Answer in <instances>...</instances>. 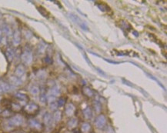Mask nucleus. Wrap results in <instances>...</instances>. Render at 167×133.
<instances>
[{"instance_id":"nucleus-1","label":"nucleus","mask_w":167,"mask_h":133,"mask_svg":"<svg viewBox=\"0 0 167 133\" xmlns=\"http://www.w3.org/2000/svg\"><path fill=\"white\" fill-rule=\"evenodd\" d=\"M69 16H70V18L71 19L72 21H73L75 23L78 24V25L81 27L82 29L85 30V31H88V30H89L88 26L86 24V22H84V21H82V20L80 17H79V16H76V15L71 14V13L69 14Z\"/></svg>"},{"instance_id":"nucleus-2","label":"nucleus","mask_w":167,"mask_h":133,"mask_svg":"<svg viewBox=\"0 0 167 133\" xmlns=\"http://www.w3.org/2000/svg\"><path fill=\"white\" fill-rule=\"evenodd\" d=\"M8 123L9 126L13 127V126H20L23 123V118L19 115H15L12 117L8 121Z\"/></svg>"},{"instance_id":"nucleus-3","label":"nucleus","mask_w":167,"mask_h":133,"mask_svg":"<svg viewBox=\"0 0 167 133\" xmlns=\"http://www.w3.org/2000/svg\"><path fill=\"white\" fill-rule=\"evenodd\" d=\"M24 111L28 115H36L39 111V106L36 103H29L25 106Z\"/></svg>"},{"instance_id":"nucleus-4","label":"nucleus","mask_w":167,"mask_h":133,"mask_svg":"<svg viewBox=\"0 0 167 133\" xmlns=\"http://www.w3.org/2000/svg\"><path fill=\"white\" fill-rule=\"evenodd\" d=\"M21 59L23 63L25 64H30L32 62V54L31 51L29 49H26L22 52V56H21Z\"/></svg>"},{"instance_id":"nucleus-5","label":"nucleus","mask_w":167,"mask_h":133,"mask_svg":"<svg viewBox=\"0 0 167 133\" xmlns=\"http://www.w3.org/2000/svg\"><path fill=\"white\" fill-rule=\"evenodd\" d=\"M95 126H96L98 129H103L104 126H105V124H106V118H105V115L101 114V115H100L99 116H97V118L95 119Z\"/></svg>"},{"instance_id":"nucleus-6","label":"nucleus","mask_w":167,"mask_h":133,"mask_svg":"<svg viewBox=\"0 0 167 133\" xmlns=\"http://www.w3.org/2000/svg\"><path fill=\"white\" fill-rule=\"evenodd\" d=\"M25 72H26V69L22 65H19L16 66V69H15V75L16 77L21 78L22 76H24Z\"/></svg>"},{"instance_id":"nucleus-7","label":"nucleus","mask_w":167,"mask_h":133,"mask_svg":"<svg viewBox=\"0 0 167 133\" xmlns=\"http://www.w3.org/2000/svg\"><path fill=\"white\" fill-rule=\"evenodd\" d=\"M65 112H66V115H69V116L72 115L74 113H75V112H76V107H75V105H74L72 103L67 104L66 106Z\"/></svg>"},{"instance_id":"nucleus-8","label":"nucleus","mask_w":167,"mask_h":133,"mask_svg":"<svg viewBox=\"0 0 167 133\" xmlns=\"http://www.w3.org/2000/svg\"><path fill=\"white\" fill-rule=\"evenodd\" d=\"M21 42V34L18 29H16L13 33V44L15 46H18Z\"/></svg>"},{"instance_id":"nucleus-9","label":"nucleus","mask_w":167,"mask_h":133,"mask_svg":"<svg viewBox=\"0 0 167 133\" xmlns=\"http://www.w3.org/2000/svg\"><path fill=\"white\" fill-rule=\"evenodd\" d=\"M29 123L30 127L33 128L35 129H37V130H41L42 129V124L40 123L39 122H38L37 120H35V119H32L29 122Z\"/></svg>"},{"instance_id":"nucleus-10","label":"nucleus","mask_w":167,"mask_h":133,"mask_svg":"<svg viewBox=\"0 0 167 133\" xmlns=\"http://www.w3.org/2000/svg\"><path fill=\"white\" fill-rule=\"evenodd\" d=\"M43 120L45 125H47V126H49L50 125H52V115H50V113H49V112H46V113L44 115Z\"/></svg>"},{"instance_id":"nucleus-11","label":"nucleus","mask_w":167,"mask_h":133,"mask_svg":"<svg viewBox=\"0 0 167 133\" xmlns=\"http://www.w3.org/2000/svg\"><path fill=\"white\" fill-rule=\"evenodd\" d=\"M9 81L12 85H14L16 86H21L22 84V80L20 79V78L16 77V76H11L9 79Z\"/></svg>"},{"instance_id":"nucleus-12","label":"nucleus","mask_w":167,"mask_h":133,"mask_svg":"<svg viewBox=\"0 0 167 133\" xmlns=\"http://www.w3.org/2000/svg\"><path fill=\"white\" fill-rule=\"evenodd\" d=\"M6 58H7V60H8L9 62H11L12 60H13V58H14V52H13V50H12L11 48H9V49H6Z\"/></svg>"},{"instance_id":"nucleus-13","label":"nucleus","mask_w":167,"mask_h":133,"mask_svg":"<svg viewBox=\"0 0 167 133\" xmlns=\"http://www.w3.org/2000/svg\"><path fill=\"white\" fill-rule=\"evenodd\" d=\"M15 97L18 99L19 100H21V101H28L29 100L28 96L25 94L21 93V92H17V93L15 94Z\"/></svg>"},{"instance_id":"nucleus-14","label":"nucleus","mask_w":167,"mask_h":133,"mask_svg":"<svg viewBox=\"0 0 167 133\" xmlns=\"http://www.w3.org/2000/svg\"><path fill=\"white\" fill-rule=\"evenodd\" d=\"M83 115L86 119H91L92 116V112L91 109H90V107H86V109L83 110Z\"/></svg>"},{"instance_id":"nucleus-15","label":"nucleus","mask_w":167,"mask_h":133,"mask_svg":"<svg viewBox=\"0 0 167 133\" xmlns=\"http://www.w3.org/2000/svg\"><path fill=\"white\" fill-rule=\"evenodd\" d=\"M82 92H83V93L88 96V97H92L94 95V92L93 91L90 89V87H84L83 89H82Z\"/></svg>"},{"instance_id":"nucleus-16","label":"nucleus","mask_w":167,"mask_h":133,"mask_svg":"<svg viewBox=\"0 0 167 133\" xmlns=\"http://www.w3.org/2000/svg\"><path fill=\"white\" fill-rule=\"evenodd\" d=\"M60 92L59 89L57 86H53V87L49 90V95H53V96H56V95H59Z\"/></svg>"},{"instance_id":"nucleus-17","label":"nucleus","mask_w":167,"mask_h":133,"mask_svg":"<svg viewBox=\"0 0 167 133\" xmlns=\"http://www.w3.org/2000/svg\"><path fill=\"white\" fill-rule=\"evenodd\" d=\"M78 124V121L76 119H72L70 121L68 122V127L70 129H74L76 127V125Z\"/></svg>"},{"instance_id":"nucleus-18","label":"nucleus","mask_w":167,"mask_h":133,"mask_svg":"<svg viewBox=\"0 0 167 133\" xmlns=\"http://www.w3.org/2000/svg\"><path fill=\"white\" fill-rule=\"evenodd\" d=\"M30 92L33 95H37L39 93V88L36 86H32V87L30 88Z\"/></svg>"},{"instance_id":"nucleus-19","label":"nucleus","mask_w":167,"mask_h":133,"mask_svg":"<svg viewBox=\"0 0 167 133\" xmlns=\"http://www.w3.org/2000/svg\"><path fill=\"white\" fill-rule=\"evenodd\" d=\"M53 118L56 122H59L61 120V118H62V114H61V112L56 111V112L54 113Z\"/></svg>"},{"instance_id":"nucleus-20","label":"nucleus","mask_w":167,"mask_h":133,"mask_svg":"<svg viewBox=\"0 0 167 133\" xmlns=\"http://www.w3.org/2000/svg\"><path fill=\"white\" fill-rule=\"evenodd\" d=\"M90 125L89 123H83L82 125V127H81V130L82 132L84 133H86L90 131Z\"/></svg>"},{"instance_id":"nucleus-21","label":"nucleus","mask_w":167,"mask_h":133,"mask_svg":"<svg viewBox=\"0 0 167 133\" xmlns=\"http://www.w3.org/2000/svg\"><path fill=\"white\" fill-rule=\"evenodd\" d=\"M0 86L2 87V90L4 92H8L10 91V86L8 83H6V82H2L0 84Z\"/></svg>"},{"instance_id":"nucleus-22","label":"nucleus","mask_w":167,"mask_h":133,"mask_svg":"<svg viewBox=\"0 0 167 133\" xmlns=\"http://www.w3.org/2000/svg\"><path fill=\"white\" fill-rule=\"evenodd\" d=\"M2 31H3V32H4L5 34H6L7 36H10V35L12 34L11 29H10L8 26H6V25L3 26V27H2Z\"/></svg>"},{"instance_id":"nucleus-23","label":"nucleus","mask_w":167,"mask_h":133,"mask_svg":"<svg viewBox=\"0 0 167 133\" xmlns=\"http://www.w3.org/2000/svg\"><path fill=\"white\" fill-rule=\"evenodd\" d=\"M46 72L43 71V70H40V71H39L38 73H37V76H38V78L40 79H44L46 78Z\"/></svg>"},{"instance_id":"nucleus-24","label":"nucleus","mask_w":167,"mask_h":133,"mask_svg":"<svg viewBox=\"0 0 167 133\" xmlns=\"http://www.w3.org/2000/svg\"><path fill=\"white\" fill-rule=\"evenodd\" d=\"M94 106H95V111L97 112H100L101 111V109H102V106H101V104L97 101H95L94 102Z\"/></svg>"},{"instance_id":"nucleus-25","label":"nucleus","mask_w":167,"mask_h":133,"mask_svg":"<svg viewBox=\"0 0 167 133\" xmlns=\"http://www.w3.org/2000/svg\"><path fill=\"white\" fill-rule=\"evenodd\" d=\"M39 100L42 104L46 103V101H47V96H46V94L42 92V93L41 94V95H40V96H39Z\"/></svg>"},{"instance_id":"nucleus-26","label":"nucleus","mask_w":167,"mask_h":133,"mask_svg":"<svg viewBox=\"0 0 167 133\" xmlns=\"http://www.w3.org/2000/svg\"><path fill=\"white\" fill-rule=\"evenodd\" d=\"M65 102H66V99L65 98H59V100H58L57 102V104H58V106H59V107H62V106H63L64 105H65Z\"/></svg>"},{"instance_id":"nucleus-27","label":"nucleus","mask_w":167,"mask_h":133,"mask_svg":"<svg viewBox=\"0 0 167 133\" xmlns=\"http://www.w3.org/2000/svg\"><path fill=\"white\" fill-rule=\"evenodd\" d=\"M11 105H12V109L15 110V111H19V110L21 109V106H20V105H19V104L12 103Z\"/></svg>"},{"instance_id":"nucleus-28","label":"nucleus","mask_w":167,"mask_h":133,"mask_svg":"<svg viewBox=\"0 0 167 133\" xmlns=\"http://www.w3.org/2000/svg\"><path fill=\"white\" fill-rule=\"evenodd\" d=\"M49 107L52 110H56L58 108L57 102H53L49 103Z\"/></svg>"},{"instance_id":"nucleus-29","label":"nucleus","mask_w":167,"mask_h":133,"mask_svg":"<svg viewBox=\"0 0 167 133\" xmlns=\"http://www.w3.org/2000/svg\"><path fill=\"white\" fill-rule=\"evenodd\" d=\"M12 115V112L9 111V109H6L2 112V116H4V117H9L10 115Z\"/></svg>"},{"instance_id":"nucleus-30","label":"nucleus","mask_w":167,"mask_h":133,"mask_svg":"<svg viewBox=\"0 0 167 133\" xmlns=\"http://www.w3.org/2000/svg\"><path fill=\"white\" fill-rule=\"evenodd\" d=\"M39 12L42 13V15H43V16H45V17H46V14H47V12H46V10H45V9H43L42 7H39Z\"/></svg>"},{"instance_id":"nucleus-31","label":"nucleus","mask_w":167,"mask_h":133,"mask_svg":"<svg viewBox=\"0 0 167 133\" xmlns=\"http://www.w3.org/2000/svg\"><path fill=\"white\" fill-rule=\"evenodd\" d=\"M44 49H45V46H39V51L41 53H42V52H44Z\"/></svg>"},{"instance_id":"nucleus-32","label":"nucleus","mask_w":167,"mask_h":133,"mask_svg":"<svg viewBox=\"0 0 167 133\" xmlns=\"http://www.w3.org/2000/svg\"><path fill=\"white\" fill-rule=\"evenodd\" d=\"M45 61H46V62H47V63H50V62H52V59H51L49 56H47V57H46V59H45Z\"/></svg>"},{"instance_id":"nucleus-33","label":"nucleus","mask_w":167,"mask_h":133,"mask_svg":"<svg viewBox=\"0 0 167 133\" xmlns=\"http://www.w3.org/2000/svg\"><path fill=\"white\" fill-rule=\"evenodd\" d=\"M107 62H110V63H113V64H119V62H113V61H110V60H106Z\"/></svg>"},{"instance_id":"nucleus-34","label":"nucleus","mask_w":167,"mask_h":133,"mask_svg":"<svg viewBox=\"0 0 167 133\" xmlns=\"http://www.w3.org/2000/svg\"><path fill=\"white\" fill-rule=\"evenodd\" d=\"M3 92H3V90H2V87H1V86H0V94H2V93H3Z\"/></svg>"},{"instance_id":"nucleus-35","label":"nucleus","mask_w":167,"mask_h":133,"mask_svg":"<svg viewBox=\"0 0 167 133\" xmlns=\"http://www.w3.org/2000/svg\"><path fill=\"white\" fill-rule=\"evenodd\" d=\"M0 112H1V109H0Z\"/></svg>"}]
</instances>
